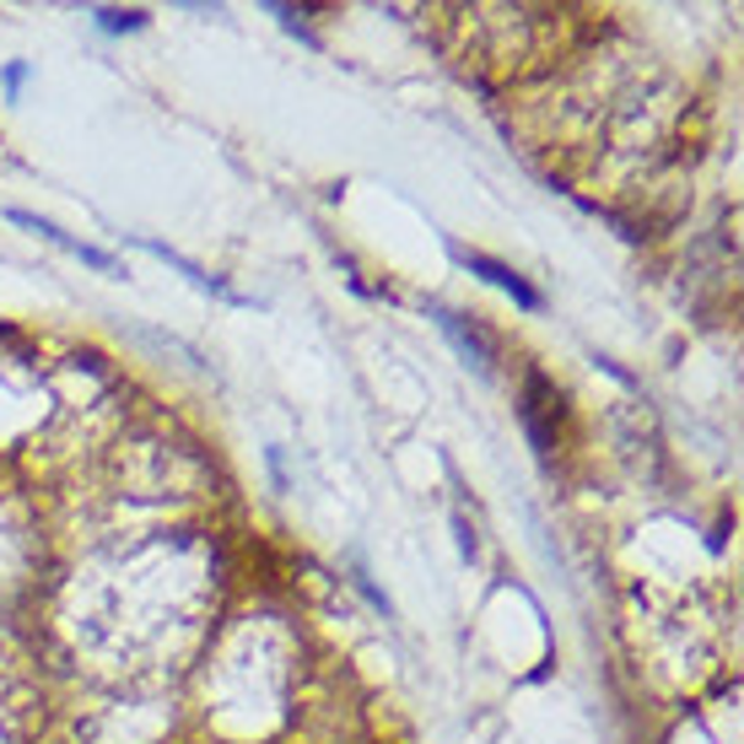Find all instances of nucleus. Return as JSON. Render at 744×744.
Here are the masks:
<instances>
[{
	"label": "nucleus",
	"instance_id": "nucleus-1",
	"mask_svg": "<svg viewBox=\"0 0 744 744\" xmlns=\"http://www.w3.org/2000/svg\"><path fill=\"white\" fill-rule=\"evenodd\" d=\"M11 222H22V227H33L38 238H49V243H60V249H71L76 260H87V265H98V270H114V254H103V249H92V243H76V238H65L54 222H38L33 211H5Z\"/></svg>",
	"mask_w": 744,
	"mask_h": 744
},
{
	"label": "nucleus",
	"instance_id": "nucleus-2",
	"mask_svg": "<svg viewBox=\"0 0 744 744\" xmlns=\"http://www.w3.org/2000/svg\"><path fill=\"white\" fill-rule=\"evenodd\" d=\"M464 265H469V270H480L486 281H496L502 292H513V298L524 302V307H540V292H534V287H524V281H518L507 265H496V260H480V254H464Z\"/></svg>",
	"mask_w": 744,
	"mask_h": 744
},
{
	"label": "nucleus",
	"instance_id": "nucleus-3",
	"mask_svg": "<svg viewBox=\"0 0 744 744\" xmlns=\"http://www.w3.org/2000/svg\"><path fill=\"white\" fill-rule=\"evenodd\" d=\"M438 324H443L447 335H453V345H458V351H464V356H469L475 367H486V340H480L475 329H464V324H458L453 313H443V307H438Z\"/></svg>",
	"mask_w": 744,
	"mask_h": 744
},
{
	"label": "nucleus",
	"instance_id": "nucleus-4",
	"mask_svg": "<svg viewBox=\"0 0 744 744\" xmlns=\"http://www.w3.org/2000/svg\"><path fill=\"white\" fill-rule=\"evenodd\" d=\"M98 27L103 33H136V27H147V11H98Z\"/></svg>",
	"mask_w": 744,
	"mask_h": 744
}]
</instances>
